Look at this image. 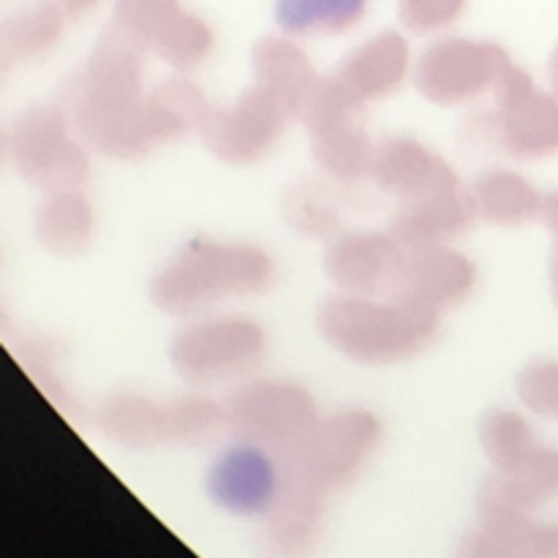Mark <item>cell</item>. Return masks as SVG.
Wrapping results in <instances>:
<instances>
[{"label":"cell","mask_w":558,"mask_h":558,"mask_svg":"<svg viewBox=\"0 0 558 558\" xmlns=\"http://www.w3.org/2000/svg\"><path fill=\"white\" fill-rule=\"evenodd\" d=\"M363 11L365 0H276L278 25L292 33L343 31Z\"/></svg>","instance_id":"1"},{"label":"cell","mask_w":558,"mask_h":558,"mask_svg":"<svg viewBox=\"0 0 558 558\" xmlns=\"http://www.w3.org/2000/svg\"><path fill=\"white\" fill-rule=\"evenodd\" d=\"M556 69H558V60H556Z\"/></svg>","instance_id":"4"},{"label":"cell","mask_w":558,"mask_h":558,"mask_svg":"<svg viewBox=\"0 0 558 558\" xmlns=\"http://www.w3.org/2000/svg\"><path fill=\"white\" fill-rule=\"evenodd\" d=\"M403 20L414 27H434L450 22L461 11L463 0H401Z\"/></svg>","instance_id":"2"},{"label":"cell","mask_w":558,"mask_h":558,"mask_svg":"<svg viewBox=\"0 0 558 558\" xmlns=\"http://www.w3.org/2000/svg\"><path fill=\"white\" fill-rule=\"evenodd\" d=\"M63 3H69L71 9H85V5H90L93 0H63Z\"/></svg>","instance_id":"3"}]
</instances>
